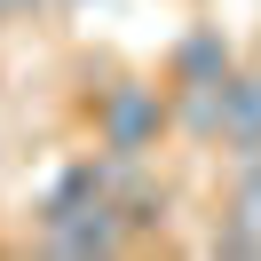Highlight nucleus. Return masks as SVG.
I'll use <instances>...</instances> for the list:
<instances>
[{
  "label": "nucleus",
  "mask_w": 261,
  "mask_h": 261,
  "mask_svg": "<svg viewBox=\"0 0 261 261\" xmlns=\"http://www.w3.org/2000/svg\"><path fill=\"white\" fill-rule=\"evenodd\" d=\"M111 206H119V222H127L135 253H143V245H166V238H174V190H166L150 166H127V182L111 190Z\"/></svg>",
  "instance_id": "obj_5"
},
{
  "label": "nucleus",
  "mask_w": 261,
  "mask_h": 261,
  "mask_svg": "<svg viewBox=\"0 0 261 261\" xmlns=\"http://www.w3.org/2000/svg\"><path fill=\"white\" fill-rule=\"evenodd\" d=\"M166 95H174V135L190 150L222 143V87H166Z\"/></svg>",
  "instance_id": "obj_6"
},
{
  "label": "nucleus",
  "mask_w": 261,
  "mask_h": 261,
  "mask_svg": "<svg viewBox=\"0 0 261 261\" xmlns=\"http://www.w3.org/2000/svg\"><path fill=\"white\" fill-rule=\"evenodd\" d=\"M24 253H56V261H111V253H135V238H127V222H119V206L103 198V206H87V214H64V222L24 229Z\"/></svg>",
  "instance_id": "obj_2"
},
{
  "label": "nucleus",
  "mask_w": 261,
  "mask_h": 261,
  "mask_svg": "<svg viewBox=\"0 0 261 261\" xmlns=\"http://www.w3.org/2000/svg\"><path fill=\"white\" fill-rule=\"evenodd\" d=\"M119 182H127V159H111V150H80V159H64V166L48 174V190L32 198V229H40V222H64V214L103 206Z\"/></svg>",
  "instance_id": "obj_3"
},
{
  "label": "nucleus",
  "mask_w": 261,
  "mask_h": 261,
  "mask_svg": "<svg viewBox=\"0 0 261 261\" xmlns=\"http://www.w3.org/2000/svg\"><path fill=\"white\" fill-rule=\"evenodd\" d=\"M87 127H95V150H111V159L127 166H150V150L174 135V95H166L159 80H111L87 95Z\"/></svg>",
  "instance_id": "obj_1"
},
{
  "label": "nucleus",
  "mask_w": 261,
  "mask_h": 261,
  "mask_svg": "<svg viewBox=\"0 0 261 261\" xmlns=\"http://www.w3.org/2000/svg\"><path fill=\"white\" fill-rule=\"evenodd\" d=\"M64 8H95V0H64Z\"/></svg>",
  "instance_id": "obj_8"
},
{
  "label": "nucleus",
  "mask_w": 261,
  "mask_h": 261,
  "mask_svg": "<svg viewBox=\"0 0 261 261\" xmlns=\"http://www.w3.org/2000/svg\"><path fill=\"white\" fill-rule=\"evenodd\" d=\"M198 253H229V261H261V222H245V214L214 206L206 238H198Z\"/></svg>",
  "instance_id": "obj_7"
},
{
  "label": "nucleus",
  "mask_w": 261,
  "mask_h": 261,
  "mask_svg": "<svg viewBox=\"0 0 261 261\" xmlns=\"http://www.w3.org/2000/svg\"><path fill=\"white\" fill-rule=\"evenodd\" d=\"M238 40L222 32V24H190V32L166 48V87H222L229 71H238Z\"/></svg>",
  "instance_id": "obj_4"
}]
</instances>
